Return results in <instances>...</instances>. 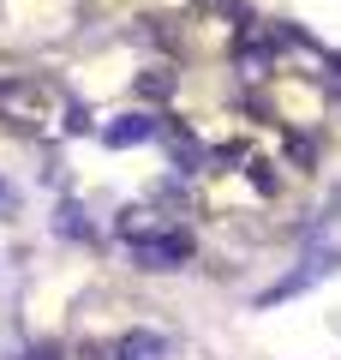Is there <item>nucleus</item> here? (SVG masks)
<instances>
[{
  "label": "nucleus",
  "instance_id": "nucleus-1",
  "mask_svg": "<svg viewBox=\"0 0 341 360\" xmlns=\"http://www.w3.org/2000/svg\"><path fill=\"white\" fill-rule=\"evenodd\" d=\"M114 234L126 240V252L138 258L144 270H186L192 258H198V240H192V229H180L174 217H162V210H120V222H114Z\"/></svg>",
  "mask_w": 341,
  "mask_h": 360
},
{
  "label": "nucleus",
  "instance_id": "nucleus-2",
  "mask_svg": "<svg viewBox=\"0 0 341 360\" xmlns=\"http://www.w3.org/2000/svg\"><path fill=\"white\" fill-rule=\"evenodd\" d=\"M96 132H102V144H114V150H132V144L162 139V120L156 115H114L108 127H96Z\"/></svg>",
  "mask_w": 341,
  "mask_h": 360
},
{
  "label": "nucleus",
  "instance_id": "nucleus-3",
  "mask_svg": "<svg viewBox=\"0 0 341 360\" xmlns=\"http://www.w3.org/2000/svg\"><path fill=\"white\" fill-rule=\"evenodd\" d=\"M174 342L162 330H120L114 336V360H168Z\"/></svg>",
  "mask_w": 341,
  "mask_h": 360
},
{
  "label": "nucleus",
  "instance_id": "nucleus-4",
  "mask_svg": "<svg viewBox=\"0 0 341 360\" xmlns=\"http://www.w3.org/2000/svg\"><path fill=\"white\" fill-rule=\"evenodd\" d=\"M54 234H60V240H96L90 210L78 205V198H60V210H54Z\"/></svg>",
  "mask_w": 341,
  "mask_h": 360
},
{
  "label": "nucleus",
  "instance_id": "nucleus-5",
  "mask_svg": "<svg viewBox=\"0 0 341 360\" xmlns=\"http://www.w3.org/2000/svg\"><path fill=\"white\" fill-rule=\"evenodd\" d=\"M6 210H13V186H6V180H0V217H6Z\"/></svg>",
  "mask_w": 341,
  "mask_h": 360
},
{
  "label": "nucleus",
  "instance_id": "nucleus-6",
  "mask_svg": "<svg viewBox=\"0 0 341 360\" xmlns=\"http://www.w3.org/2000/svg\"><path fill=\"white\" fill-rule=\"evenodd\" d=\"M0 360H18V348H13V342H0Z\"/></svg>",
  "mask_w": 341,
  "mask_h": 360
}]
</instances>
